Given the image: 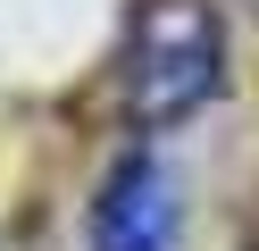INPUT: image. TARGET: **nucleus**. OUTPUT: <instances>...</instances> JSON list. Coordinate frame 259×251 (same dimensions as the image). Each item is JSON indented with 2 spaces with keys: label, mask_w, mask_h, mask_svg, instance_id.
<instances>
[{
  "label": "nucleus",
  "mask_w": 259,
  "mask_h": 251,
  "mask_svg": "<svg viewBox=\"0 0 259 251\" xmlns=\"http://www.w3.org/2000/svg\"><path fill=\"white\" fill-rule=\"evenodd\" d=\"M134 109L142 117H184L218 84V17L201 0H159L134 33Z\"/></svg>",
  "instance_id": "1"
},
{
  "label": "nucleus",
  "mask_w": 259,
  "mask_h": 251,
  "mask_svg": "<svg viewBox=\"0 0 259 251\" xmlns=\"http://www.w3.org/2000/svg\"><path fill=\"white\" fill-rule=\"evenodd\" d=\"M176 234H184V209H176L167 167L134 151L92 201V251H176Z\"/></svg>",
  "instance_id": "2"
}]
</instances>
